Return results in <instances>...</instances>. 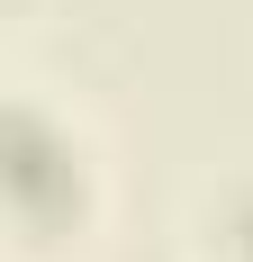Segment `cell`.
<instances>
[{
  "label": "cell",
  "instance_id": "1",
  "mask_svg": "<svg viewBox=\"0 0 253 262\" xmlns=\"http://www.w3.org/2000/svg\"><path fill=\"white\" fill-rule=\"evenodd\" d=\"M9 199L36 235H54L64 217L81 208V163H73V136H54L36 108L9 118Z\"/></svg>",
  "mask_w": 253,
  "mask_h": 262
},
{
  "label": "cell",
  "instance_id": "2",
  "mask_svg": "<svg viewBox=\"0 0 253 262\" xmlns=\"http://www.w3.org/2000/svg\"><path fill=\"white\" fill-rule=\"evenodd\" d=\"M226 253H235V262H253V190L226 208Z\"/></svg>",
  "mask_w": 253,
  "mask_h": 262
}]
</instances>
